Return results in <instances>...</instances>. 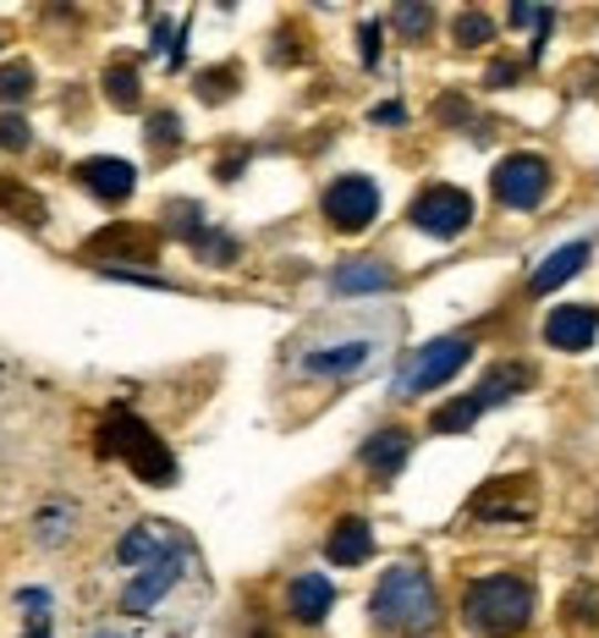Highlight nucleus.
<instances>
[{
	"instance_id": "1",
	"label": "nucleus",
	"mask_w": 599,
	"mask_h": 638,
	"mask_svg": "<svg viewBox=\"0 0 599 638\" xmlns=\"http://www.w3.org/2000/svg\"><path fill=\"white\" fill-rule=\"evenodd\" d=\"M369 617H374L380 634H391V638H430L441 628V595H435V584H430L424 567L396 562V567H385V578L374 584Z\"/></svg>"
},
{
	"instance_id": "2",
	"label": "nucleus",
	"mask_w": 599,
	"mask_h": 638,
	"mask_svg": "<svg viewBox=\"0 0 599 638\" xmlns=\"http://www.w3.org/2000/svg\"><path fill=\"white\" fill-rule=\"evenodd\" d=\"M462 622L478 638H517L534 622V589L517 573H484L467 584L462 600Z\"/></svg>"
},
{
	"instance_id": "3",
	"label": "nucleus",
	"mask_w": 599,
	"mask_h": 638,
	"mask_svg": "<svg viewBox=\"0 0 599 638\" xmlns=\"http://www.w3.org/2000/svg\"><path fill=\"white\" fill-rule=\"evenodd\" d=\"M391 336H396V319L380 325V330H347V336L324 330V336H308L298 347V358H292V369L308 374V380H347V374L369 369L391 347Z\"/></svg>"
},
{
	"instance_id": "4",
	"label": "nucleus",
	"mask_w": 599,
	"mask_h": 638,
	"mask_svg": "<svg viewBox=\"0 0 599 638\" xmlns=\"http://www.w3.org/2000/svg\"><path fill=\"white\" fill-rule=\"evenodd\" d=\"M100 452H105V457H122L144 484H171V478H176L171 446L154 435L133 408H111V413H105V424H100Z\"/></svg>"
},
{
	"instance_id": "5",
	"label": "nucleus",
	"mask_w": 599,
	"mask_h": 638,
	"mask_svg": "<svg viewBox=\"0 0 599 638\" xmlns=\"http://www.w3.org/2000/svg\"><path fill=\"white\" fill-rule=\"evenodd\" d=\"M198 578H204V573H198V556H193V545H182V550H171V556H159V562L127 567L116 606H122V617H154V611H165V600H171L182 584H198Z\"/></svg>"
},
{
	"instance_id": "6",
	"label": "nucleus",
	"mask_w": 599,
	"mask_h": 638,
	"mask_svg": "<svg viewBox=\"0 0 599 638\" xmlns=\"http://www.w3.org/2000/svg\"><path fill=\"white\" fill-rule=\"evenodd\" d=\"M467 358H473V341H467V336H435V341H424L419 352L402 358L391 391H396V397H424V391L446 385L451 374H462Z\"/></svg>"
},
{
	"instance_id": "7",
	"label": "nucleus",
	"mask_w": 599,
	"mask_h": 638,
	"mask_svg": "<svg viewBox=\"0 0 599 638\" xmlns=\"http://www.w3.org/2000/svg\"><path fill=\"white\" fill-rule=\"evenodd\" d=\"M407 220H413L424 237L451 243V237H462V231L473 226V198H467L462 187H451V182H435V187H424V193L407 204Z\"/></svg>"
},
{
	"instance_id": "8",
	"label": "nucleus",
	"mask_w": 599,
	"mask_h": 638,
	"mask_svg": "<svg viewBox=\"0 0 599 638\" xmlns=\"http://www.w3.org/2000/svg\"><path fill=\"white\" fill-rule=\"evenodd\" d=\"M550 182H556V171H550L545 155H506L495 165V176H489V187H495V198L506 209H539Z\"/></svg>"
},
{
	"instance_id": "9",
	"label": "nucleus",
	"mask_w": 599,
	"mask_h": 638,
	"mask_svg": "<svg viewBox=\"0 0 599 638\" xmlns=\"http://www.w3.org/2000/svg\"><path fill=\"white\" fill-rule=\"evenodd\" d=\"M319 209H324V220H330L335 231H363V226H374V215H380V187H374L369 176H335V182L324 187Z\"/></svg>"
},
{
	"instance_id": "10",
	"label": "nucleus",
	"mask_w": 599,
	"mask_h": 638,
	"mask_svg": "<svg viewBox=\"0 0 599 638\" xmlns=\"http://www.w3.org/2000/svg\"><path fill=\"white\" fill-rule=\"evenodd\" d=\"M182 545H187V534H182V528H171V523H154V517H144V523H133V528L116 539L111 562L127 573V567H144V562H159V556L182 550Z\"/></svg>"
},
{
	"instance_id": "11",
	"label": "nucleus",
	"mask_w": 599,
	"mask_h": 638,
	"mask_svg": "<svg viewBox=\"0 0 599 638\" xmlns=\"http://www.w3.org/2000/svg\"><path fill=\"white\" fill-rule=\"evenodd\" d=\"M83 254L89 259H154L159 254V231L154 226H133V220H122V226H111V231H94L89 243H83ZM105 265V270H111Z\"/></svg>"
},
{
	"instance_id": "12",
	"label": "nucleus",
	"mask_w": 599,
	"mask_h": 638,
	"mask_svg": "<svg viewBox=\"0 0 599 638\" xmlns=\"http://www.w3.org/2000/svg\"><path fill=\"white\" fill-rule=\"evenodd\" d=\"M534 512V478H489L478 495H473V517H528Z\"/></svg>"
},
{
	"instance_id": "13",
	"label": "nucleus",
	"mask_w": 599,
	"mask_h": 638,
	"mask_svg": "<svg viewBox=\"0 0 599 638\" xmlns=\"http://www.w3.org/2000/svg\"><path fill=\"white\" fill-rule=\"evenodd\" d=\"M72 176H78L94 198H105V204H122V198H133V187H138V171H133L127 160H111V155L83 160Z\"/></svg>"
},
{
	"instance_id": "14",
	"label": "nucleus",
	"mask_w": 599,
	"mask_h": 638,
	"mask_svg": "<svg viewBox=\"0 0 599 638\" xmlns=\"http://www.w3.org/2000/svg\"><path fill=\"white\" fill-rule=\"evenodd\" d=\"M595 336H599V309L561 303V309L545 315V341L561 347V352H583V347H595Z\"/></svg>"
},
{
	"instance_id": "15",
	"label": "nucleus",
	"mask_w": 599,
	"mask_h": 638,
	"mask_svg": "<svg viewBox=\"0 0 599 638\" xmlns=\"http://www.w3.org/2000/svg\"><path fill=\"white\" fill-rule=\"evenodd\" d=\"M391 287H396V270L385 259H341L330 270L335 298H369V292H391Z\"/></svg>"
},
{
	"instance_id": "16",
	"label": "nucleus",
	"mask_w": 599,
	"mask_h": 638,
	"mask_svg": "<svg viewBox=\"0 0 599 638\" xmlns=\"http://www.w3.org/2000/svg\"><path fill=\"white\" fill-rule=\"evenodd\" d=\"M363 469L374 478H391L402 474V463L413 457V430H402V424H385V430H374L369 441H363Z\"/></svg>"
},
{
	"instance_id": "17",
	"label": "nucleus",
	"mask_w": 599,
	"mask_h": 638,
	"mask_svg": "<svg viewBox=\"0 0 599 638\" xmlns=\"http://www.w3.org/2000/svg\"><path fill=\"white\" fill-rule=\"evenodd\" d=\"M583 265H589V243H567V248H556V254H545V259L534 265V276H528V292H534V298H545V292L567 287V281H572Z\"/></svg>"
},
{
	"instance_id": "18",
	"label": "nucleus",
	"mask_w": 599,
	"mask_h": 638,
	"mask_svg": "<svg viewBox=\"0 0 599 638\" xmlns=\"http://www.w3.org/2000/svg\"><path fill=\"white\" fill-rule=\"evenodd\" d=\"M324 556H330L335 567H363V562L374 556V528H369L363 517H341V523L324 534Z\"/></svg>"
},
{
	"instance_id": "19",
	"label": "nucleus",
	"mask_w": 599,
	"mask_h": 638,
	"mask_svg": "<svg viewBox=\"0 0 599 638\" xmlns=\"http://www.w3.org/2000/svg\"><path fill=\"white\" fill-rule=\"evenodd\" d=\"M330 606H335V584L330 578H319V573H302L292 578V589H287V611H292V622H324L330 617Z\"/></svg>"
},
{
	"instance_id": "20",
	"label": "nucleus",
	"mask_w": 599,
	"mask_h": 638,
	"mask_svg": "<svg viewBox=\"0 0 599 638\" xmlns=\"http://www.w3.org/2000/svg\"><path fill=\"white\" fill-rule=\"evenodd\" d=\"M0 215H6V220H17V226H28V231H39V226H44V198H39L33 187H22V182L0 176Z\"/></svg>"
},
{
	"instance_id": "21",
	"label": "nucleus",
	"mask_w": 599,
	"mask_h": 638,
	"mask_svg": "<svg viewBox=\"0 0 599 638\" xmlns=\"http://www.w3.org/2000/svg\"><path fill=\"white\" fill-rule=\"evenodd\" d=\"M528 385H534V369H528V363H512V369L500 363V369L484 374V385H478L473 397H478V408H495L500 397H517V391H528Z\"/></svg>"
},
{
	"instance_id": "22",
	"label": "nucleus",
	"mask_w": 599,
	"mask_h": 638,
	"mask_svg": "<svg viewBox=\"0 0 599 638\" xmlns=\"http://www.w3.org/2000/svg\"><path fill=\"white\" fill-rule=\"evenodd\" d=\"M478 413H484V408H478V397H473V391H467V397H451L446 408H435V413H430V430H435V435L473 430V424H478Z\"/></svg>"
},
{
	"instance_id": "23",
	"label": "nucleus",
	"mask_w": 599,
	"mask_h": 638,
	"mask_svg": "<svg viewBox=\"0 0 599 638\" xmlns=\"http://www.w3.org/2000/svg\"><path fill=\"white\" fill-rule=\"evenodd\" d=\"M72 528H78V512H72L66 501H50V506L33 517V534H39V545H61V539H72Z\"/></svg>"
},
{
	"instance_id": "24",
	"label": "nucleus",
	"mask_w": 599,
	"mask_h": 638,
	"mask_svg": "<svg viewBox=\"0 0 599 638\" xmlns=\"http://www.w3.org/2000/svg\"><path fill=\"white\" fill-rule=\"evenodd\" d=\"M105 94H111V105H116V111H133V105H138V94H144L138 66H127V61L105 66Z\"/></svg>"
},
{
	"instance_id": "25",
	"label": "nucleus",
	"mask_w": 599,
	"mask_h": 638,
	"mask_svg": "<svg viewBox=\"0 0 599 638\" xmlns=\"http://www.w3.org/2000/svg\"><path fill=\"white\" fill-rule=\"evenodd\" d=\"M489 39H495V17L489 11H462L456 17V44L462 50H484Z\"/></svg>"
},
{
	"instance_id": "26",
	"label": "nucleus",
	"mask_w": 599,
	"mask_h": 638,
	"mask_svg": "<svg viewBox=\"0 0 599 638\" xmlns=\"http://www.w3.org/2000/svg\"><path fill=\"white\" fill-rule=\"evenodd\" d=\"M33 94V66L28 61H6L0 66V105H17Z\"/></svg>"
},
{
	"instance_id": "27",
	"label": "nucleus",
	"mask_w": 599,
	"mask_h": 638,
	"mask_svg": "<svg viewBox=\"0 0 599 638\" xmlns=\"http://www.w3.org/2000/svg\"><path fill=\"white\" fill-rule=\"evenodd\" d=\"M17 606H28V634L22 638H50V595L44 589H22Z\"/></svg>"
},
{
	"instance_id": "28",
	"label": "nucleus",
	"mask_w": 599,
	"mask_h": 638,
	"mask_svg": "<svg viewBox=\"0 0 599 638\" xmlns=\"http://www.w3.org/2000/svg\"><path fill=\"white\" fill-rule=\"evenodd\" d=\"M550 22H556V11L539 6V0H517L512 6V28H539V39H550Z\"/></svg>"
},
{
	"instance_id": "29",
	"label": "nucleus",
	"mask_w": 599,
	"mask_h": 638,
	"mask_svg": "<svg viewBox=\"0 0 599 638\" xmlns=\"http://www.w3.org/2000/svg\"><path fill=\"white\" fill-rule=\"evenodd\" d=\"M242 78H237V66H215V72H198V94L209 100V105H220L231 89H237Z\"/></svg>"
},
{
	"instance_id": "30",
	"label": "nucleus",
	"mask_w": 599,
	"mask_h": 638,
	"mask_svg": "<svg viewBox=\"0 0 599 638\" xmlns=\"http://www.w3.org/2000/svg\"><path fill=\"white\" fill-rule=\"evenodd\" d=\"M165 220H171V231H176V237H187V243H198V237H204V215H198L193 204H171V209H165Z\"/></svg>"
},
{
	"instance_id": "31",
	"label": "nucleus",
	"mask_w": 599,
	"mask_h": 638,
	"mask_svg": "<svg viewBox=\"0 0 599 638\" xmlns=\"http://www.w3.org/2000/svg\"><path fill=\"white\" fill-rule=\"evenodd\" d=\"M193 248H198L209 265H226V259H237V243H231L226 231H209V226H204V237H198Z\"/></svg>"
},
{
	"instance_id": "32",
	"label": "nucleus",
	"mask_w": 599,
	"mask_h": 638,
	"mask_svg": "<svg viewBox=\"0 0 599 638\" xmlns=\"http://www.w3.org/2000/svg\"><path fill=\"white\" fill-rule=\"evenodd\" d=\"M396 28H402L407 39H424V33L435 28V11H430V6H402V11H396Z\"/></svg>"
},
{
	"instance_id": "33",
	"label": "nucleus",
	"mask_w": 599,
	"mask_h": 638,
	"mask_svg": "<svg viewBox=\"0 0 599 638\" xmlns=\"http://www.w3.org/2000/svg\"><path fill=\"white\" fill-rule=\"evenodd\" d=\"M176 138H182V122H176L171 111H154V116H149V144H159V150H171Z\"/></svg>"
},
{
	"instance_id": "34",
	"label": "nucleus",
	"mask_w": 599,
	"mask_h": 638,
	"mask_svg": "<svg viewBox=\"0 0 599 638\" xmlns=\"http://www.w3.org/2000/svg\"><path fill=\"white\" fill-rule=\"evenodd\" d=\"M33 144V127L22 116H0V150H28Z\"/></svg>"
},
{
	"instance_id": "35",
	"label": "nucleus",
	"mask_w": 599,
	"mask_h": 638,
	"mask_svg": "<svg viewBox=\"0 0 599 638\" xmlns=\"http://www.w3.org/2000/svg\"><path fill=\"white\" fill-rule=\"evenodd\" d=\"M358 44H363V61L374 66V61H380V22H363V28H358Z\"/></svg>"
},
{
	"instance_id": "36",
	"label": "nucleus",
	"mask_w": 599,
	"mask_h": 638,
	"mask_svg": "<svg viewBox=\"0 0 599 638\" xmlns=\"http://www.w3.org/2000/svg\"><path fill=\"white\" fill-rule=\"evenodd\" d=\"M512 78H517L512 61H495V66H489V89H500V83H512Z\"/></svg>"
},
{
	"instance_id": "37",
	"label": "nucleus",
	"mask_w": 599,
	"mask_h": 638,
	"mask_svg": "<svg viewBox=\"0 0 599 638\" xmlns=\"http://www.w3.org/2000/svg\"><path fill=\"white\" fill-rule=\"evenodd\" d=\"M83 638H133V634H127V628H116V622H105V628H89Z\"/></svg>"
},
{
	"instance_id": "38",
	"label": "nucleus",
	"mask_w": 599,
	"mask_h": 638,
	"mask_svg": "<svg viewBox=\"0 0 599 638\" xmlns=\"http://www.w3.org/2000/svg\"><path fill=\"white\" fill-rule=\"evenodd\" d=\"M402 116H407L402 105H380V111H374V122H385V127H391V122H402Z\"/></svg>"
}]
</instances>
